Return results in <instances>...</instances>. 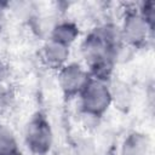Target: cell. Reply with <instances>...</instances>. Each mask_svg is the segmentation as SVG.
<instances>
[{
    "label": "cell",
    "instance_id": "7",
    "mask_svg": "<svg viewBox=\"0 0 155 155\" xmlns=\"http://www.w3.org/2000/svg\"><path fill=\"white\" fill-rule=\"evenodd\" d=\"M79 36H80L79 25L73 21L64 19V21L57 22L52 27L48 39L70 47L78 40Z\"/></svg>",
    "mask_w": 155,
    "mask_h": 155
},
{
    "label": "cell",
    "instance_id": "3",
    "mask_svg": "<svg viewBox=\"0 0 155 155\" xmlns=\"http://www.w3.org/2000/svg\"><path fill=\"white\" fill-rule=\"evenodd\" d=\"M120 30L125 45L131 48L143 47L153 33V29L140 16L137 7L125 11L122 22L120 24Z\"/></svg>",
    "mask_w": 155,
    "mask_h": 155
},
{
    "label": "cell",
    "instance_id": "4",
    "mask_svg": "<svg viewBox=\"0 0 155 155\" xmlns=\"http://www.w3.org/2000/svg\"><path fill=\"white\" fill-rule=\"evenodd\" d=\"M88 79L87 69L76 62H68L58 70V85L65 98L79 96Z\"/></svg>",
    "mask_w": 155,
    "mask_h": 155
},
{
    "label": "cell",
    "instance_id": "6",
    "mask_svg": "<svg viewBox=\"0 0 155 155\" xmlns=\"http://www.w3.org/2000/svg\"><path fill=\"white\" fill-rule=\"evenodd\" d=\"M120 150L121 155H149L150 138L143 132L132 131L124 138Z\"/></svg>",
    "mask_w": 155,
    "mask_h": 155
},
{
    "label": "cell",
    "instance_id": "5",
    "mask_svg": "<svg viewBox=\"0 0 155 155\" xmlns=\"http://www.w3.org/2000/svg\"><path fill=\"white\" fill-rule=\"evenodd\" d=\"M41 56L46 65L52 69L59 70L68 63L70 56V47L48 39L42 46Z\"/></svg>",
    "mask_w": 155,
    "mask_h": 155
},
{
    "label": "cell",
    "instance_id": "2",
    "mask_svg": "<svg viewBox=\"0 0 155 155\" xmlns=\"http://www.w3.org/2000/svg\"><path fill=\"white\" fill-rule=\"evenodd\" d=\"M24 142L33 155H46L53 145V131L48 119L42 113L34 114L27 122Z\"/></svg>",
    "mask_w": 155,
    "mask_h": 155
},
{
    "label": "cell",
    "instance_id": "9",
    "mask_svg": "<svg viewBox=\"0 0 155 155\" xmlns=\"http://www.w3.org/2000/svg\"><path fill=\"white\" fill-rule=\"evenodd\" d=\"M111 99L113 103L119 108H127L131 102V91L128 86L124 82H117L115 85H110Z\"/></svg>",
    "mask_w": 155,
    "mask_h": 155
},
{
    "label": "cell",
    "instance_id": "1",
    "mask_svg": "<svg viewBox=\"0 0 155 155\" xmlns=\"http://www.w3.org/2000/svg\"><path fill=\"white\" fill-rule=\"evenodd\" d=\"M79 98L81 111L102 119L113 104L109 81L90 76L86 85L81 90Z\"/></svg>",
    "mask_w": 155,
    "mask_h": 155
},
{
    "label": "cell",
    "instance_id": "8",
    "mask_svg": "<svg viewBox=\"0 0 155 155\" xmlns=\"http://www.w3.org/2000/svg\"><path fill=\"white\" fill-rule=\"evenodd\" d=\"M19 148L13 131L0 122V155H18Z\"/></svg>",
    "mask_w": 155,
    "mask_h": 155
},
{
    "label": "cell",
    "instance_id": "10",
    "mask_svg": "<svg viewBox=\"0 0 155 155\" xmlns=\"http://www.w3.org/2000/svg\"><path fill=\"white\" fill-rule=\"evenodd\" d=\"M137 10L140 13V16L145 19V22L149 24V27L154 30V25H155V2L151 1V0L143 1V2L139 4Z\"/></svg>",
    "mask_w": 155,
    "mask_h": 155
},
{
    "label": "cell",
    "instance_id": "11",
    "mask_svg": "<svg viewBox=\"0 0 155 155\" xmlns=\"http://www.w3.org/2000/svg\"><path fill=\"white\" fill-rule=\"evenodd\" d=\"M2 79H4V65H2V63L0 62V84H1Z\"/></svg>",
    "mask_w": 155,
    "mask_h": 155
}]
</instances>
